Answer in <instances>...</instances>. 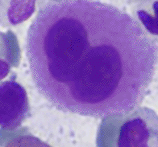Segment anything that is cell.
I'll list each match as a JSON object with an SVG mask.
<instances>
[{
    "label": "cell",
    "instance_id": "obj_5",
    "mask_svg": "<svg viewBox=\"0 0 158 147\" xmlns=\"http://www.w3.org/2000/svg\"><path fill=\"white\" fill-rule=\"evenodd\" d=\"M133 15L143 30L158 40V0L135 4Z\"/></svg>",
    "mask_w": 158,
    "mask_h": 147
},
{
    "label": "cell",
    "instance_id": "obj_3",
    "mask_svg": "<svg viewBox=\"0 0 158 147\" xmlns=\"http://www.w3.org/2000/svg\"><path fill=\"white\" fill-rule=\"evenodd\" d=\"M30 104L26 89L14 79L0 82V127L19 128L30 116Z\"/></svg>",
    "mask_w": 158,
    "mask_h": 147
},
{
    "label": "cell",
    "instance_id": "obj_7",
    "mask_svg": "<svg viewBox=\"0 0 158 147\" xmlns=\"http://www.w3.org/2000/svg\"><path fill=\"white\" fill-rule=\"evenodd\" d=\"M5 147H52L40 138L33 135H23L15 137Z\"/></svg>",
    "mask_w": 158,
    "mask_h": 147
},
{
    "label": "cell",
    "instance_id": "obj_8",
    "mask_svg": "<svg viewBox=\"0 0 158 147\" xmlns=\"http://www.w3.org/2000/svg\"><path fill=\"white\" fill-rule=\"evenodd\" d=\"M129 1H130L131 3H134L135 4H139V3L153 1V0H129Z\"/></svg>",
    "mask_w": 158,
    "mask_h": 147
},
{
    "label": "cell",
    "instance_id": "obj_1",
    "mask_svg": "<svg viewBox=\"0 0 158 147\" xmlns=\"http://www.w3.org/2000/svg\"><path fill=\"white\" fill-rule=\"evenodd\" d=\"M39 93L57 109L96 119L128 115L156 73L158 40L134 17L95 0H48L27 30Z\"/></svg>",
    "mask_w": 158,
    "mask_h": 147
},
{
    "label": "cell",
    "instance_id": "obj_4",
    "mask_svg": "<svg viewBox=\"0 0 158 147\" xmlns=\"http://www.w3.org/2000/svg\"><path fill=\"white\" fill-rule=\"evenodd\" d=\"M37 0H0V24L13 27L26 22L35 13Z\"/></svg>",
    "mask_w": 158,
    "mask_h": 147
},
{
    "label": "cell",
    "instance_id": "obj_6",
    "mask_svg": "<svg viewBox=\"0 0 158 147\" xmlns=\"http://www.w3.org/2000/svg\"><path fill=\"white\" fill-rule=\"evenodd\" d=\"M11 51L5 33L0 31V81L5 79L11 69Z\"/></svg>",
    "mask_w": 158,
    "mask_h": 147
},
{
    "label": "cell",
    "instance_id": "obj_2",
    "mask_svg": "<svg viewBox=\"0 0 158 147\" xmlns=\"http://www.w3.org/2000/svg\"><path fill=\"white\" fill-rule=\"evenodd\" d=\"M118 147H158V115L139 107L129 113L119 128Z\"/></svg>",
    "mask_w": 158,
    "mask_h": 147
}]
</instances>
